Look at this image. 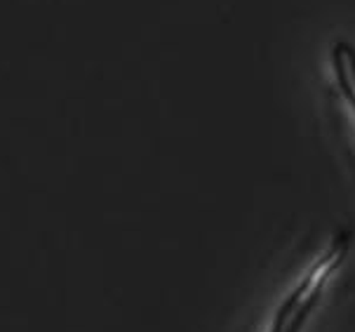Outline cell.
Here are the masks:
<instances>
[{
  "label": "cell",
  "instance_id": "6da1fadb",
  "mask_svg": "<svg viewBox=\"0 0 355 332\" xmlns=\"http://www.w3.org/2000/svg\"><path fill=\"white\" fill-rule=\"evenodd\" d=\"M336 81H339L341 94L346 97V101L353 106V111H355V64L344 66V69L336 71Z\"/></svg>",
  "mask_w": 355,
  "mask_h": 332
}]
</instances>
